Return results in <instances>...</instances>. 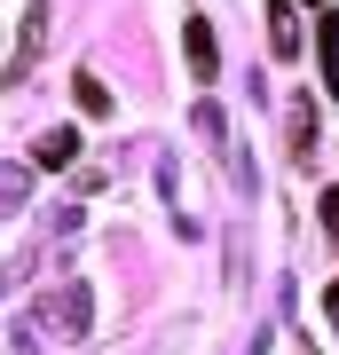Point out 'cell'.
Returning <instances> with one entry per match:
<instances>
[{"label":"cell","instance_id":"obj_6","mask_svg":"<svg viewBox=\"0 0 339 355\" xmlns=\"http://www.w3.org/2000/svg\"><path fill=\"white\" fill-rule=\"evenodd\" d=\"M324 316H331V331H339V284H331V292H324Z\"/></svg>","mask_w":339,"mask_h":355},{"label":"cell","instance_id":"obj_1","mask_svg":"<svg viewBox=\"0 0 339 355\" xmlns=\"http://www.w3.org/2000/svg\"><path fill=\"white\" fill-rule=\"evenodd\" d=\"M182 55H189V71H198V79H214V71H221V55H214V24H205V16H189Z\"/></svg>","mask_w":339,"mask_h":355},{"label":"cell","instance_id":"obj_7","mask_svg":"<svg viewBox=\"0 0 339 355\" xmlns=\"http://www.w3.org/2000/svg\"><path fill=\"white\" fill-rule=\"evenodd\" d=\"M308 8H331V0H308Z\"/></svg>","mask_w":339,"mask_h":355},{"label":"cell","instance_id":"obj_3","mask_svg":"<svg viewBox=\"0 0 339 355\" xmlns=\"http://www.w3.org/2000/svg\"><path fill=\"white\" fill-rule=\"evenodd\" d=\"M268 40H277V55H300V24H292V0H268Z\"/></svg>","mask_w":339,"mask_h":355},{"label":"cell","instance_id":"obj_4","mask_svg":"<svg viewBox=\"0 0 339 355\" xmlns=\"http://www.w3.org/2000/svg\"><path fill=\"white\" fill-rule=\"evenodd\" d=\"M32 158H40V166H71V158H79V135H71V127L40 135V150H32Z\"/></svg>","mask_w":339,"mask_h":355},{"label":"cell","instance_id":"obj_5","mask_svg":"<svg viewBox=\"0 0 339 355\" xmlns=\"http://www.w3.org/2000/svg\"><path fill=\"white\" fill-rule=\"evenodd\" d=\"M71 95H79V111H87V119H111V95H103V79H95V71H79V79H71Z\"/></svg>","mask_w":339,"mask_h":355},{"label":"cell","instance_id":"obj_2","mask_svg":"<svg viewBox=\"0 0 339 355\" xmlns=\"http://www.w3.org/2000/svg\"><path fill=\"white\" fill-rule=\"evenodd\" d=\"M315 55H324V87L339 103V8H324V24H315Z\"/></svg>","mask_w":339,"mask_h":355}]
</instances>
